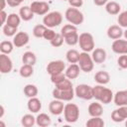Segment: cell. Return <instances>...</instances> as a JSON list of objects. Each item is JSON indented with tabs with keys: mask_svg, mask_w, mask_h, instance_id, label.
Returning a JSON list of instances; mask_svg holds the SVG:
<instances>
[{
	"mask_svg": "<svg viewBox=\"0 0 127 127\" xmlns=\"http://www.w3.org/2000/svg\"><path fill=\"white\" fill-rule=\"evenodd\" d=\"M4 114H5V108H4V106L1 104V105H0V119L3 118Z\"/></svg>",
	"mask_w": 127,
	"mask_h": 127,
	"instance_id": "cell-48",
	"label": "cell"
},
{
	"mask_svg": "<svg viewBox=\"0 0 127 127\" xmlns=\"http://www.w3.org/2000/svg\"><path fill=\"white\" fill-rule=\"evenodd\" d=\"M94 80L97 84L105 85L110 81V74L105 70H99L94 74Z\"/></svg>",
	"mask_w": 127,
	"mask_h": 127,
	"instance_id": "cell-22",
	"label": "cell"
},
{
	"mask_svg": "<svg viewBox=\"0 0 127 127\" xmlns=\"http://www.w3.org/2000/svg\"><path fill=\"white\" fill-rule=\"evenodd\" d=\"M21 124L24 127H32L36 124V117L32 114H25L21 119Z\"/></svg>",
	"mask_w": 127,
	"mask_h": 127,
	"instance_id": "cell-34",
	"label": "cell"
},
{
	"mask_svg": "<svg viewBox=\"0 0 127 127\" xmlns=\"http://www.w3.org/2000/svg\"><path fill=\"white\" fill-rule=\"evenodd\" d=\"M30 7L35 15H40V16H45L46 14L49 13L50 10V5L46 1L35 0L31 3Z\"/></svg>",
	"mask_w": 127,
	"mask_h": 127,
	"instance_id": "cell-9",
	"label": "cell"
},
{
	"mask_svg": "<svg viewBox=\"0 0 127 127\" xmlns=\"http://www.w3.org/2000/svg\"><path fill=\"white\" fill-rule=\"evenodd\" d=\"M22 63L25 64H30V65H35L37 63V57L33 52H25L22 56Z\"/></svg>",
	"mask_w": 127,
	"mask_h": 127,
	"instance_id": "cell-26",
	"label": "cell"
},
{
	"mask_svg": "<svg viewBox=\"0 0 127 127\" xmlns=\"http://www.w3.org/2000/svg\"><path fill=\"white\" fill-rule=\"evenodd\" d=\"M0 125H1L2 127H5V124H4V123H3V122H2L1 120H0Z\"/></svg>",
	"mask_w": 127,
	"mask_h": 127,
	"instance_id": "cell-51",
	"label": "cell"
},
{
	"mask_svg": "<svg viewBox=\"0 0 127 127\" xmlns=\"http://www.w3.org/2000/svg\"><path fill=\"white\" fill-rule=\"evenodd\" d=\"M21 17L19 14H16V13H11L8 15V19H7V22L6 24L9 25V26H12V27H15V28H18L20 23H21Z\"/></svg>",
	"mask_w": 127,
	"mask_h": 127,
	"instance_id": "cell-28",
	"label": "cell"
},
{
	"mask_svg": "<svg viewBox=\"0 0 127 127\" xmlns=\"http://www.w3.org/2000/svg\"><path fill=\"white\" fill-rule=\"evenodd\" d=\"M127 118V106H118L117 109H114L111 113L112 121L119 123L123 122Z\"/></svg>",
	"mask_w": 127,
	"mask_h": 127,
	"instance_id": "cell-13",
	"label": "cell"
},
{
	"mask_svg": "<svg viewBox=\"0 0 127 127\" xmlns=\"http://www.w3.org/2000/svg\"><path fill=\"white\" fill-rule=\"evenodd\" d=\"M81 71H84L86 73L92 71L93 67H94V62L91 58V55H89L86 52H82L79 53V59L77 62Z\"/></svg>",
	"mask_w": 127,
	"mask_h": 127,
	"instance_id": "cell-6",
	"label": "cell"
},
{
	"mask_svg": "<svg viewBox=\"0 0 127 127\" xmlns=\"http://www.w3.org/2000/svg\"><path fill=\"white\" fill-rule=\"evenodd\" d=\"M2 2V6H1V10H4L5 7H6V4H7V0H1Z\"/></svg>",
	"mask_w": 127,
	"mask_h": 127,
	"instance_id": "cell-49",
	"label": "cell"
},
{
	"mask_svg": "<svg viewBox=\"0 0 127 127\" xmlns=\"http://www.w3.org/2000/svg\"><path fill=\"white\" fill-rule=\"evenodd\" d=\"M74 33H77V28H76V26H74L72 24H65V25H64V27L61 30V34L63 35L64 38L68 35L74 34Z\"/></svg>",
	"mask_w": 127,
	"mask_h": 127,
	"instance_id": "cell-33",
	"label": "cell"
},
{
	"mask_svg": "<svg viewBox=\"0 0 127 127\" xmlns=\"http://www.w3.org/2000/svg\"><path fill=\"white\" fill-rule=\"evenodd\" d=\"M36 124L40 127H47L52 124V119L47 113H40L36 117Z\"/></svg>",
	"mask_w": 127,
	"mask_h": 127,
	"instance_id": "cell-25",
	"label": "cell"
},
{
	"mask_svg": "<svg viewBox=\"0 0 127 127\" xmlns=\"http://www.w3.org/2000/svg\"><path fill=\"white\" fill-rule=\"evenodd\" d=\"M13 69V62L6 54L0 55V72L5 74L11 72Z\"/></svg>",
	"mask_w": 127,
	"mask_h": 127,
	"instance_id": "cell-11",
	"label": "cell"
},
{
	"mask_svg": "<svg viewBox=\"0 0 127 127\" xmlns=\"http://www.w3.org/2000/svg\"><path fill=\"white\" fill-rule=\"evenodd\" d=\"M75 95L83 100H90L93 98V86H90L88 84H78L74 89Z\"/></svg>",
	"mask_w": 127,
	"mask_h": 127,
	"instance_id": "cell-7",
	"label": "cell"
},
{
	"mask_svg": "<svg viewBox=\"0 0 127 127\" xmlns=\"http://www.w3.org/2000/svg\"><path fill=\"white\" fill-rule=\"evenodd\" d=\"M118 15L119 16L117 18V22H118L119 26L122 28H127V10L119 13Z\"/></svg>",
	"mask_w": 127,
	"mask_h": 127,
	"instance_id": "cell-40",
	"label": "cell"
},
{
	"mask_svg": "<svg viewBox=\"0 0 127 127\" xmlns=\"http://www.w3.org/2000/svg\"><path fill=\"white\" fill-rule=\"evenodd\" d=\"M14 44L13 42H10V41H2L0 43V52L1 54H6V55H9L13 52V49H14Z\"/></svg>",
	"mask_w": 127,
	"mask_h": 127,
	"instance_id": "cell-30",
	"label": "cell"
},
{
	"mask_svg": "<svg viewBox=\"0 0 127 127\" xmlns=\"http://www.w3.org/2000/svg\"><path fill=\"white\" fill-rule=\"evenodd\" d=\"M19 73H20V75H21L22 77H25V78L30 77V76H32L33 73H34V67H33V65L23 64V65H22V66L20 67V69H19Z\"/></svg>",
	"mask_w": 127,
	"mask_h": 127,
	"instance_id": "cell-31",
	"label": "cell"
},
{
	"mask_svg": "<svg viewBox=\"0 0 127 127\" xmlns=\"http://www.w3.org/2000/svg\"><path fill=\"white\" fill-rule=\"evenodd\" d=\"M64 117L67 123H74L79 118V108L74 103H66L64 108Z\"/></svg>",
	"mask_w": 127,
	"mask_h": 127,
	"instance_id": "cell-5",
	"label": "cell"
},
{
	"mask_svg": "<svg viewBox=\"0 0 127 127\" xmlns=\"http://www.w3.org/2000/svg\"><path fill=\"white\" fill-rule=\"evenodd\" d=\"M87 111L91 117L101 116L103 114V107H102L101 103H99V101H95V102H91L88 105Z\"/></svg>",
	"mask_w": 127,
	"mask_h": 127,
	"instance_id": "cell-21",
	"label": "cell"
},
{
	"mask_svg": "<svg viewBox=\"0 0 127 127\" xmlns=\"http://www.w3.org/2000/svg\"><path fill=\"white\" fill-rule=\"evenodd\" d=\"M123 36H124V37H125V39L127 40V28H126V30L124 31V34H123Z\"/></svg>",
	"mask_w": 127,
	"mask_h": 127,
	"instance_id": "cell-50",
	"label": "cell"
},
{
	"mask_svg": "<svg viewBox=\"0 0 127 127\" xmlns=\"http://www.w3.org/2000/svg\"><path fill=\"white\" fill-rule=\"evenodd\" d=\"M56 87L57 88H60V89H69V88H73L72 87V82H71V79L69 78H65L64 80H63L62 82L56 84Z\"/></svg>",
	"mask_w": 127,
	"mask_h": 127,
	"instance_id": "cell-41",
	"label": "cell"
},
{
	"mask_svg": "<svg viewBox=\"0 0 127 127\" xmlns=\"http://www.w3.org/2000/svg\"><path fill=\"white\" fill-rule=\"evenodd\" d=\"M30 41V36L26 32H18L13 37V44L16 48H22L26 46Z\"/></svg>",
	"mask_w": 127,
	"mask_h": 127,
	"instance_id": "cell-14",
	"label": "cell"
},
{
	"mask_svg": "<svg viewBox=\"0 0 127 127\" xmlns=\"http://www.w3.org/2000/svg\"><path fill=\"white\" fill-rule=\"evenodd\" d=\"M106 34L109 39L117 40V39H121V37L124 34V31L122 30V27H120L119 25H111L108 27Z\"/></svg>",
	"mask_w": 127,
	"mask_h": 127,
	"instance_id": "cell-16",
	"label": "cell"
},
{
	"mask_svg": "<svg viewBox=\"0 0 127 127\" xmlns=\"http://www.w3.org/2000/svg\"><path fill=\"white\" fill-rule=\"evenodd\" d=\"M63 22V15L59 11H53L46 14L43 18V24L47 28H55L62 24Z\"/></svg>",
	"mask_w": 127,
	"mask_h": 127,
	"instance_id": "cell-3",
	"label": "cell"
},
{
	"mask_svg": "<svg viewBox=\"0 0 127 127\" xmlns=\"http://www.w3.org/2000/svg\"><path fill=\"white\" fill-rule=\"evenodd\" d=\"M113 101L116 106H127V89L117 91L113 96Z\"/></svg>",
	"mask_w": 127,
	"mask_h": 127,
	"instance_id": "cell-19",
	"label": "cell"
},
{
	"mask_svg": "<svg viewBox=\"0 0 127 127\" xmlns=\"http://www.w3.org/2000/svg\"><path fill=\"white\" fill-rule=\"evenodd\" d=\"M27 107H28V110L30 112H32V113H38L42 109V102H41V100L37 96L31 97L28 100Z\"/></svg>",
	"mask_w": 127,
	"mask_h": 127,
	"instance_id": "cell-20",
	"label": "cell"
},
{
	"mask_svg": "<svg viewBox=\"0 0 127 127\" xmlns=\"http://www.w3.org/2000/svg\"><path fill=\"white\" fill-rule=\"evenodd\" d=\"M65 59L69 64H77L79 59V53L74 49H70L66 52Z\"/></svg>",
	"mask_w": 127,
	"mask_h": 127,
	"instance_id": "cell-29",
	"label": "cell"
},
{
	"mask_svg": "<svg viewBox=\"0 0 127 127\" xmlns=\"http://www.w3.org/2000/svg\"><path fill=\"white\" fill-rule=\"evenodd\" d=\"M17 30H18V28L9 26V25H7V24L3 25V28H2V32H3V34H4L6 37H14V36L18 33Z\"/></svg>",
	"mask_w": 127,
	"mask_h": 127,
	"instance_id": "cell-36",
	"label": "cell"
},
{
	"mask_svg": "<svg viewBox=\"0 0 127 127\" xmlns=\"http://www.w3.org/2000/svg\"><path fill=\"white\" fill-rule=\"evenodd\" d=\"M78 45H79L80 49L82 50V52H86V53L92 52L95 47L93 36L87 32L81 33L78 38Z\"/></svg>",
	"mask_w": 127,
	"mask_h": 127,
	"instance_id": "cell-4",
	"label": "cell"
},
{
	"mask_svg": "<svg viewBox=\"0 0 127 127\" xmlns=\"http://www.w3.org/2000/svg\"><path fill=\"white\" fill-rule=\"evenodd\" d=\"M39 1H44V0H39Z\"/></svg>",
	"mask_w": 127,
	"mask_h": 127,
	"instance_id": "cell-54",
	"label": "cell"
},
{
	"mask_svg": "<svg viewBox=\"0 0 127 127\" xmlns=\"http://www.w3.org/2000/svg\"><path fill=\"white\" fill-rule=\"evenodd\" d=\"M111 49L113 53L117 55H127V40H122V39H117L114 40Z\"/></svg>",
	"mask_w": 127,
	"mask_h": 127,
	"instance_id": "cell-12",
	"label": "cell"
},
{
	"mask_svg": "<svg viewBox=\"0 0 127 127\" xmlns=\"http://www.w3.org/2000/svg\"><path fill=\"white\" fill-rule=\"evenodd\" d=\"M0 17H1V23H2V25H5L6 22H7V19H8V14L4 10H1Z\"/></svg>",
	"mask_w": 127,
	"mask_h": 127,
	"instance_id": "cell-45",
	"label": "cell"
},
{
	"mask_svg": "<svg viewBox=\"0 0 127 127\" xmlns=\"http://www.w3.org/2000/svg\"><path fill=\"white\" fill-rule=\"evenodd\" d=\"M19 15H20V17H21V19L23 21L28 22V21H31L34 18V15L35 14L31 10V7L30 6H23L19 10Z\"/></svg>",
	"mask_w": 127,
	"mask_h": 127,
	"instance_id": "cell-24",
	"label": "cell"
},
{
	"mask_svg": "<svg viewBox=\"0 0 127 127\" xmlns=\"http://www.w3.org/2000/svg\"><path fill=\"white\" fill-rule=\"evenodd\" d=\"M78 38H79V35L78 33H75V34H71V35H68L66 37H64V43L68 46H75L76 44H78Z\"/></svg>",
	"mask_w": 127,
	"mask_h": 127,
	"instance_id": "cell-37",
	"label": "cell"
},
{
	"mask_svg": "<svg viewBox=\"0 0 127 127\" xmlns=\"http://www.w3.org/2000/svg\"><path fill=\"white\" fill-rule=\"evenodd\" d=\"M105 11L109 15H118L121 11V6L115 1H108L105 5Z\"/></svg>",
	"mask_w": 127,
	"mask_h": 127,
	"instance_id": "cell-23",
	"label": "cell"
},
{
	"mask_svg": "<svg viewBox=\"0 0 127 127\" xmlns=\"http://www.w3.org/2000/svg\"><path fill=\"white\" fill-rule=\"evenodd\" d=\"M23 92H24V94H25L27 97L31 98V97H35V96H37L39 90H38V87H37L35 84L29 83V84H26V85L24 86Z\"/></svg>",
	"mask_w": 127,
	"mask_h": 127,
	"instance_id": "cell-27",
	"label": "cell"
},
{
	"mask_svg": "<svg viewBox=\"0 0 127 127\" xmlns=\"http://www.w3.org/2000/svg\"><path fill=\"white\" fill-rule=\"evenodd\" d=\"M56 35H57V33H56L53 29L47 28V30H46V32H45V34H44V39L50 42V41H52V40L55 38Z\"/></svg>",
	"mask_w": 127,
	"mask_h": 127,
	"instance_id": "cell-42",
	"label": "cell"
},
{
	"mask_svg": "<svg viewBox=\"0 0 127 127\" xmlns=\"http://www.w3.org/2000/svg\"><path fill=\"white\" fill-rule=\"evenodd\" d=\"M64 70H65V64L61 60L51 61L47 64V71L50 75L59 72H64Z\"/></svg>",
	"mask_w": 127,
	"mask_h": 127,
	"instance_id": "cell-10",
	"label": "cell"
},
{
	"mask_svg": "<svg viewBox=\"0 0 127 127\" xmlns=\"http://www.w3.org/2000/svg\"><path fill=\"white\" fill-rule=\"evenodd\" d=\"M64 1H68V0H64Z\"/></svg>",
	"mask_w": 127,
	"mask_h": 127,
	"instance_id": "cell-53",
	"label": "cell"
},
{
	"mask_svg": "<svg viewBox=\"0 0 127 127\" xmlns=\"http://www.w3.org/2000/svg\"><path fill=\"white\" fill-rule=\"evenodd\" d=\"M67 2L70 5V7L74 8H80L83 5V0H68Z\"/></svg>",
	"mask_w": 127,
	"mask_h": 127,
	"instance_id": "cell-44",
	"label": "cell"
},
{
	"mask_svg": "<svg viewBox=\"0 0 127 127\" xmlns=\"http://www.w3.org/2000/svg\"><path fill=\"white\" fill-rule=\"evenodd\" d=\"M7 4L10 7H18L20 5V3L17 0H7Z\"/></svg>",
	"mask_w": 127,
	"mask_h": 127,
	"instance_id": "cell-46",
	"label": "cell"
},
{
	"mask_svg": "<svg viewBox=\"0 0 127 127\" xmlns=\"http://www.w3.org/2000/svg\"><path fill=\"white\" fill-rule=\"evenodd\" d=\"M64 101L60 100V99H54L50 102L49 104V111L53 114V115H61L62 113H64Z\"/></svg>",
	"mask_w": 127,
	"mask_h": 127,
	"instance_id": "cell-15",
	"label": "cell"
},
{
	"mask_svg": "<svg viewBox=\"0 0 127 127\" xmlns=\"http://www.w3.org/2000/svg\"><path fill=\"white\" fill-rule=\"evenodd\" d=\"M66 78L65 76V73L64 72H59V73H55V74H52L51 75V81L56 85L60 82H62L63 80H64Z\"/></svg>",
	"mask_w": 127,
	"mask_h": 127,
	"instance_id": "cell-39",
	"label": "cell"
},
{
	"mask_svg": "<svg viewBox=\"0 0 127 127\" xmlns=\"http://www.w3.org/2000/svg\"><path fill=\"white\" fill-rule=\"evenodd\" d=\"M64 17L66 19V21L69 24H72L74 26H78L81 25L84 21V16L83 13L78 9V8H74V7H70L67 8L65 10L64 13Z\"/></svg>",
	"mask_w": 127,
	"mask_h": 127,
	"instance_id": "cell-2",
	"label": "cell"
},
{
	"mask_svg": "<svg viewBox=\"0 0 127 127\" xmlns=\"http://www.w3.org/2000/svg\"><path fill=\"white\" fill-rule=\"evenodd\" d=\"M104 124L105 123H104L103 119L101 118V116H94L86 121L87 127H103Z\"/></svg>",
	"mask_w": 127,
	"mask_h": 127,
	"instance_id": "cell-32",
	"label": "cell"
},
{
	"mask_svg": "<svg viewBox=\"0 0 127 127\" xmlns=\"http://www.w3.org/2000/svg\"><path fill=\"white\" fill-rule=\"evenodd\" d=\"M117 64L121 68H127V55L119 56L117 60Z\"/></svg>",
	"mask_w": 127,
	"mask_h": 127,
	"instance_id": "cell-43",
	"label": "cell"
},
{
	"mask_svg": "<svg viewBox=\"0 0 127 127\" xmlns=\"http://www.w3.org/2000/svg\"><path fill=\"white\" fill-rule=\"evenodd\" d=\"M125 126L127 127V118H126V121H125Z\"/></svg>",
	"mask_w": 127,
	"mask_h": 127,
	"instance_id": "cell-52",
	"label": "cell"
},
{
	"mask_svg": "<svg viewBox=\"0 0 127 127\" xmlns=\"http://www.w3.org/2000/svg\"><path fill=\"white\" fill-rule=\"evenodd\" d=\"M80 67L78 65V64H70L64 70L65 76L69 79H75L76 77H78L79 73H80Z\"/></svg>",
	"mask_w": 127,
	"mask_h": 127,
	"instance_id": "cell-18",
	"label": "cell"
},
{
	"mask_svg": "<svg viewBox=\"0 0 127 127\" xmlns=\"http://www.w3.org/2000/svg\"><path fill=\"white\" fill-rule=\"evenodd\" d=\"M91 58L95 64H102L106 61V58H107L106 51L102 48H96L92 51Z\"/></svg>",
	"mask_w": 127,
	"mask_h": 127,
	"instance_id": "cell-17",
	"label": "cell"
},
{
	"mask_svg": "<svg viewBox=\"0 0 127 127\" xmlns=\"http://www.w3.org/2000/svg\"><path fill=\"white\" fill-rule=\"evenodd\" d=\"M113 92L111 89L105 87L102 84L93 86V98L103 104H108L113 100Z\"/></svg>",
	"mask_w": 127,
	"mask_h": 127,
	"instance_id": "cell-1",
	"label": "cell"
},
{
	"mask_svg": "<svg viewBox=\"0 0 127 127\" xmlns=\"http://www.w3.org/2000/svg\"><path fill=\"white\" fill-rule=\"evenodd\" d=\"M47 30V27L44 25V24H39V25H36L33 29V35L34 37L40 39V38H44V34Z\"/></svg>",
	"mask_w": 127,
	"mask_h": 127,
	"instance_id": "cell-35",
	"label": "cell"
},
{
	"mask_svg": "<svg viewBox=\"0 0 127 127\" xmlns=\"http://www.w3.org/2000/svg\"><path fill=\"white\" fill-rule=\"evenodd\" d=\"M108 0H93V3L96 6H105Z\"/></svg>",
	"mask_w": 127,
	"mask_h": 127,
	"instance_id": "cell-47",
	"label": "cell"
},
{
	"mask_svg": "<svg viewBox=\"0 0 127 127\" xmlns=\"http://www.w3.org/2000/svg\"><path fill=\"white\" fill-rule=\"evenodd\" d=\"M64 39L63 35L61 33H57V35L55 36V38L52 41H50V44L54 48H59V47H61L64 44Z\"/></svg>",
	"mask_w": 127,
	"mask_h": 127,
	"instance_id": "cell-38",
	"label": "cell"
},
{
	"mask_svg": "<svg viewBox=\"0 0 127 127\" xmlns=\"http://www.w3.org/2000/svg\"><path fill=\"white\" fill-rule=\"evenodd\" d=\"M53 97L56 99H60L62 101H70L73 99L75 93L73 88H69V89H60L55 87L53 89Z\"/></svg>",
	"mask_w": 127,
	"mask_h": 127,
	"instance_id": "cell-8",
	"label": "cell"
}]
</instances>
